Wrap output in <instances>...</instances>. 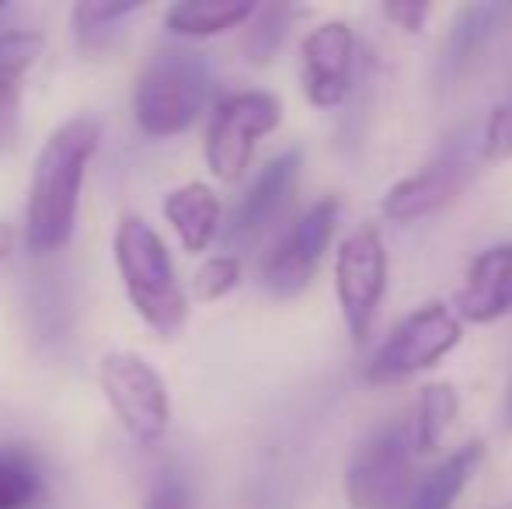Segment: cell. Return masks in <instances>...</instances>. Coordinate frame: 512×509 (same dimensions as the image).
<instances>
[{"label": "cell", "instance_id": "cell-12", "mask_svg": "<svg viewBox=\"0 0 512 509\" xmlns=\"http://www.w3.org/2000/svg\"><path fill=\"white\" fill-rule=\"evenodd\" d=\"M300 150H286V154L272 157L262 171L255 175V182L248 185V192L241 196V203L234 206L227 220V241L230 245H244V241H255L272 220L279 217V210L290 199L293 185L300 175Z\"/></svg>", "mask_w": 512, "mask_h": 509}, {"label": "cell", "instance_id": "cell-22", "mask_svg": "<svg viewBox=\"0 0 512 509\" xmlns=\"http://www.w3.org/2000/svg\"><path fill=\"white\" fill-rule=\"evenodd\" d=\"M241 283V258L234 255H213L199 265L196 272V297L199 300H220Z\"/></svg>", "mask_w": 512, "mask_h": 509}, {"label": "cell", "instance_id": "cell-28", "mask_svg": "<svg viewBox=\"0 0 512 509\" xmlns=\"http://www.w3.org/2000/svg\"><path fill=\"white\" fill-rule=\"evenodd\" d=\"M506 426L512 429V384H509V394H506Z\"/></svg>", "mask_w": 512, "mask_h": 509}, {"label": "cell", "instance_id": "cell-15", "mask_svg": "<svg viewBox=\"0 0 512 509\" xmlns=\"http://www.w3.org/2000/svg\"><path fill=\"white\" fill-rule=\"evenodd\" d=\"M481 457H485V443L481 440H471L467 447L453 450L443 464H436L418 482V489L408 496V503H401V509H453L457 496L471 482L474 468L481 464Z\"/></svg>", "mask_w": 512, "mask_h": 509}, {"label": "cell", "instance_id": "cell-16", "mask_svg": "<svg viewBox=\"0 0 512 509\" xmlns=\"http://www.w3.org/2000/svg\"><path fill=\"white\" fill-rule=\"evenodd\" d=\"M46 39L39 32H0V140L11 133L21 81L39 63Z\"/></svg>", "mask_w": 512, "mask_h": 509}, {"label": "cell", "instance_id": "cell-9", "mask_svg": "<svg viewBox=\"0 0 512 509\" xmlns=\"http://www.w3.org/2000/svg\"><path fill=\"white\" fill-rule=\"evenodd\" d=\"M338 199L324 196L286 231V238L269 252L262 265V283L276 297H297L310 286L317 265L331 245V234L338 224Z\"/></svg>", "mask_w": 512, "mask_h": 509}, {"label": "cell", "instance_id": "cell-4", "mask_svg": "<svg viewBox=\"0 0 512 509\" xmlns=\"http://www.w3.org/2000/svg\"><path fill=\"white\" fill-rule=\"evenodd\" d=\"M98 384H102V394L119 426L136 443L150 447V443L164 440L171 426V398L161 374L143 356L129 353V349L105 353L98 363Z\"/></svg>", "mask_w": 512, "mask_h": 509}, {"label": "cell", "instance_id": "cell-26", "mask_svg": "<svg viewBox=\"0 0 512 509\" xmlns=\"http://www.w3.org/2000/svg\"><path fill=\"white\" fill-rule=\"evenodd\" d=\"M147 509H189V492L178 478H161L150 492V503Z\"/></svg>", "mask_w": 512, "mask_h": 509}, {"label": "cell", "instance_id": "cell-25", "mask_svg": "<svg viewBox=\"0 0 512 509\" xmlns=\"http://www.w3.org/2000/svg\"><path fill=\"white\" fill-rule=\"evenodd\" d=\"M432 7L429 4H411V0H391V4H384V14L394 21V25L401 28V32H422L425 28V18H429Z\"/></svg>", "mask_w": 512, "mask_h": 509}, {"label": "cell", "instance_id": "cell-11", "mask_svg": "<svg viewBox=\"0 0 512 509\" xmlns=\"http://www.w3.org/2000/svg\"><path fill=\"white\" fill-rule=\"evenodd\" d=\"M352 56H356V35L345 21H324L307 32L300 46V81L310 105L335 109L349 95Z\"/></svg>", "mask_w": 512, "mask_h": 509}, {"label": "cell", "instance_id": "cell-6", "mask_svg": "<svg viewBox=\"0 0 512 509\" xmlns=\"http://www.w3.org/2000/svg\"><path fill=\"white\" fill-rule=\"evenodd\" d=\"M283 123V102L269 91H237L223 98L206 133V164L220 182H237L248 171L255 143Z\"/></svg>", "mask_w": 512, "mask_h": 509}, {"label": "cell", "instance_id": "cell-19", "mask_svg": "<svg viewBox=\"0 0 512 509\" xmlns=\"http://www.w3.org/2000/svg\"><path fill=\"white\" fill-rule=\"evenodd\" d=\"M457 419V391L450 384H429L418 398L415 429H411V447L415 454H432L443 443L450 422Z\"/></svg>", "mask_w": 512, "mask_h": 509}, {"label": "cell", "instance_id": "cell-10", "mask_svg": "<svg viewBox=\"0 0 512 509\" xmlns=\"http://www.w3.org/2000/svg\"><path fill=\"white\" fill-rule=\"evenodd\" d=\"M474 175V150L467 140H450L418 175L401 178L384 196V217L391 220H418L443 210L457 199V192Z\"/></svg>", "mask_w": 512, "mask_h": 509}, {"label": "cell", "instance_id": "cell-8", "mask_svg": "<svg viewBox=\"0 0 512 509\" xmlns=\"http://www.w3.org/2000/svg\"><path fill=\"white\" fill-rule=\"evenodd\" d=\"M335 293L349 335L366 342L387 293V248L373 224H363L338 245L335 255Z\"/></svg>", "mask_w": 512, "mask_h": 509}, {"label": "cell", "instance_id": "cell-1", "mask_svg": "<svg viewBox=\"0 0 512 509\" xmlns=\"http://www.w3.org/2000/svg\"><path fill=\"white\" fill-rule=\"evenodd\" d=\"M102 140V126L91 116L63 123L42 143L32 168L25 206V241L32 252L46 255L70 241L81 203V182Z\"/></svg>", "mask_w": 512, "mask_h": 509}, {"label": "cell", "instance_id": "cell-23", "mask_svg": "<svg viewBox=\"0 0 512 509\" xmlns=\"http://www.w3.org/2000/svg\"><path fill=\"white\" fill-rule=\"evenodd\" d=\"M258 14V25L248 35V53L255 63H265L276 56L279 42L286 35V18H290V7H262Z\"/></svg>", "mask_w": 512, "mask_h": 509}, {"label": "cell", "instance_id": "cell-21", "mask_svg": "<svg viewBox=\"0 0 512 509\" xmlns=\"http://www.w3.org/2000/svg\"><path fill=\"white\" fill-rule=\"evenodd\" d=\"M39 496V471L21 450L0 447V509H28Z\"/></svg>", "mask_w": 512, "mask_h": 509}, {"label": "cell", "instance_id": "cell-14", "mask_svg": "<svg viewBox=\"0 0 512 509\" xmlns=\"http://www.w3.org/2000/svg\"><path fill=\"white\" fill-rule=\"evenodd\" d=\"M164 217L175 227L185 252L199 255V252H206L216 234H220V217H223L220 196L203 182L178 185L175 192L164 196Z\"/></svg>", "mask_w": 512, "mask_h": 509}, {"label": "cell", "instance_id": "cell-18", "mask_svg": "<svg viewBox=\"0 0 512 509\" xmlns=\"http://www.w3.org/2000/svg\"><path fill=\"white\" fill-rule=\"evenodd\" d=\"M506 18L502 4H471L453 18V28L443 46V74H460L478 49L499 32V21Z\"/></svg>", "mask_w": 512, "mask_h": 509}, {"label": "cell", "instance_id": "cell-2", "mask_svg": "<svg viewBox=\"0 0 512 509\" xmlns=\"http://www.w3.org/2000/svg\"><path fill=\"white\" fill-rule=\"evenodd\" d=\"M115 262H119V276L133 311L154 332L175 335L189 318V300L161 234L143 217H122L115 231Z\"/></svg>", "mask_w": 512, "mask_h": 509}, {"label": "cell", "instance_id": "cell-27", "mask_svg": "<svg viewBox=\"0 0 512 509\" xmlns=\"http://www.w3.org/2000/svg\"><path fill=\"white\" fill-rule=\"evenodd\" d=\"M11 248H14V227L7 220H0V265L11 258Z\"/></svg>", "mask_w": 512, "mask_h": 509}, {"label": "cell", "instance_id": "cell-20", "mask_svg": "<svg viewBox=\"0 0 512 509\" xmlns=\"http://www.w3.org/2000/svg\"><path fill=\"white\" fill-rule=\"evenodd\" d=\"M140 11L136 0H81L74 7V35L84 49H95L108 42L112 28H119L122 18Z\"/></svg>", "mask_w": 512, "mask_h": 509}, {"label": "cell", "instance_id": "cell-17", "mask_svg": "<svg viewBox=\"0 0 512 509\" xmlns=\"http://www.w3.org/2000/svg\"><path fill=\"white\" fill-rule=\"evenodd\" d=\"M255 11L258 7L251 0H182V4L168 7L164 21L175 35L206 39V35H220L244 25Z\"/></svg>", "mask_w": 512, "mask_h": 509}, {"label": "cell", "instance_id": "cell-7", "mask_svg": "<svg viewBox=\"0 0 512 509\" xmlns=\"http://www.w3.org/2000/svg\"><path fill=\"white\" fill-rule=\"evenodd\" d=\"M411 433L401 422L377 429L359 443L345 471V499L352 509H398L411 482Z\"/></svg>", "mask_w": 512, "mask_h": 509}, {"label": "cell", "instance_id": "cell-13", "mask_svg": "<svg viewBox=\"0 0 512 509\" xmlns=\"http://www.w3.org/2000/svg\"><path fill=\"white\" fill-rule=\"evenodd\" d=\"M512 311V245L481 252L467 269V283L457 293V314L474 325L502 318Z\"/></svg>", "mask_w": 512, "mask_h": 509}, {"label": "cell", "instance_id": "cell-3", "mask_svg": "<svg viewBox=\"0 0 512 509\" xmlns=\"http://www.w3.org/2000/svg\"><path fill=\"white\" fill-rule=\"evenodd\" d=\"M209 91V67L192 49H164L143 67L133 91V119L147 136L185 133L199 119Z\"/></svg>", "mask_w": 512, "mask_h": 509}, {"label": "cell", "instance_id": "cell-24", "mask_svg": "<svg viewBox=\"0 0 512 509\" xmlns=\"http://www.w3.org/2000/svg\"><path fill=\"white\" fill-rule=\"evenodd\" d=\"M481 157L485 161H509L512 157V98L495 105L485 136H481Z\"/></svg>", "mask_w": 512, "mask_h": 509}, {"label": "cell", "instance_id": "cell-5", "mask_svg": "<svg viewBox=\"0 0 512 509\" xmlns=\"http://www.w3.org/2000/svg\"><path fill=\"white\" fill-rule=\"evenodd\" d=\"M464 325L446 304H425L408 314L398 328L384 339V346L373 353L366 367V381L373 384H398L408 377L429 370L446 353L460 346Z\"/></svg>", "mask_w": 512, "mask_h": 509}, {"label": "cell", "instance_id": "cell-29", "mask_svg": "<svg viewBox=\"0 0 512 509\" xmlns=\"http://www.w3.org/2000/svg\"><path fill=\"white\" fill-rule=\"evenodd\" d=\"M0 11H4V4H0Z\"/></svg>", "mask_w": 512, "mask_h": 509}]
</instances>
